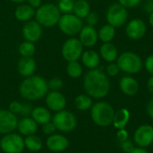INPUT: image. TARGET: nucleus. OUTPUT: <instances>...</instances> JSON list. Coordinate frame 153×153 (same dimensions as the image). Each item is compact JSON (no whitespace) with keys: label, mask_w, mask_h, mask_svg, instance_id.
<instances>
[{"label":"nucleus","mask_w":153,"mask_h":153,"mask_svg":"<svg viewBox=\"0 0 153 153\" xmlns=\"http://www.w3.org/2000/svg\"><path fill=\"white\" fill-rule=\"evenodd\" d=\"M82 86L86 94L94 99H103L110 91V82L108 75L98 68L91 69L85 74Z\"/></svg>","instance_id":"1"},{"label":"nucleus","mask_w":153,"mask_h":153,"mask_svg":"<svg viewBox=\"0 0 153 153\" xmlns=\"http://www.w3.org/2000/svg\"><path fill=\"white\" fill-rule=\"evenodd\" d=\"M48 92V82L39 75L26 77L19 86L20 95L27 100L34 101L46 97Z\"/></svg>","instance_id":"2"},{"label":"nucleus","mask_w":153,"mask_h":153,"mask_svg":"<svg viewBox=\"0 0 153 153\" xmlns=\"http://www.w3.org/2000/svg\"><path fill=\"white\" fill-rule=\"evenodd\" d=\"M115 110L113 107L105 101H99L92 105L91 108V117L95 125L100 127L109 126L114 118Z\"/></svg>","instance_id":"3"},{"label":"nucleus","mask_w":153,"mask_h":153,"mask_svg":"<svg viewBox=\"0 0 153 153\" xmlns=\"http://www.w3.org/2000/svg\"><path fill=\"white\" fill-rule=\"evenodd\" d=\"M61 13L54 4H41L35 12L36 21L42 27H53L58 23Z\"/></svg>","instance_id":"4"},{"label":"nucleus","mask_w":153,"mask_h":153,"mask_svg":"<svg viewBox=\"0 0 153 153\" xmlns=\"http://www.w3.org/2000/svg\"><path fill=\"white\" fill-rule=\"evenodd\" d=\"M117 65L120 71L128 74H138L143 66V63L140 56L131 51L124 52L118 56Z\"/></svg>","instance_id":"5"},{"label":"nucleus","mask_w":153,"mask_h":153,"mask_svg":"<svg viewBox=\"0 0 153 153\" xmlns=\"http://www.w3.org/2000/svg\"><path fill=\"white\" fill-rule=\"evenodd\" d=\"M51 121L56 126L57 131L63 133L72 132L77 126V118L75 115L65 109L56 112V114L52 117Z\"/></svg>","instance_id":"6"},{"label":"nucleus","mask_w":153,"mask_h":153,"mask_svg":"<svg viewBox=\"0 0 153 153\" xmlns=\"http://www.w3.org/2000/svg\"><path fill=\"white\" fill-rule=\"evenodd\" d=\"M0 149L4 153H22L25 149L24 138L13 132L4 134L0 140Z\"/></svg>","instance_id":"7"},{"label":"nucleus","mask_w":153,"mask_h":153,"mask_svg":"<svg viewBox=\"0 0 153 153\" xmlns=\"http://www.w3.org/2000/svg\"><path fill=\"white\" fill-rule=\"evenodd\" d=\"M57 24L60 30L68 36L78 34L83 27L82 19L73 13H65L61 15Z\"/></svg>","instance_id":"8"},{"label":"nucleus","mask_w":153,"mask_h":153,"mask_svg":"<svg viewBox=\"0 0 153 153\" xmlns=\"http://www.w3.org/2000/svg\"><path fill=\"white\" fill-rule=\"evenodd\" d=\"M62 56L67 62L78 61L83 53V46L79 39L70 38L62 46Z\"/></svg>","instance_id":"9"},{"label":"nucleus","mask_w":153,"mask_h":153,"mask_svg":"<svg viewBox=\"0 0 153 153\" xmlns=\"http://www.w3.org/2000/svg\"><path fill=\"white\" fill-rule=\"evenodd\" d=\"M106 16L108 24L117 28L123 26L127 21L128 12L127 9L122 4L119 3H115L108 7Z\"/></svg>","instance_id":"10"},{"label":"nucleus","mask_w":153,"mask_h":153,"mask_svg":"<svg viewBox=\"0 0 153 153\" xmlns=\"http://www.w3.org/2000/svg\"><path fill=\"white\" fill-rule=\"evenodd\" d=\"M134 141L138 147L146 148L153 143V126L151 125L140 126L134 132Z\"/></svg>","instance_id":"11"},{"label":"nucleus","mask_w":153,"mask_h":153,"mask_svg":"<svg viewBox=\"0 0 153 153\" xmlns=\"http://www.w3.org/2000/svg\"><path fill=\"white\" fill-rule=\"evenodd\" d=\"M18 118L7 109H0V134H6L16 130Z\"/></svg>","instance_id":"12"},{"label":"nucleus","mask_w":153,"mask_h":153,"mask_svg":"<svg viewBox=\"0 0 153 153\" xmlns=\"http://www.w3.org/2000/svg\"><path fill=\"white\" fill-rule=\"evenodd\" d=\"M147 32V26L144 21L142 19H133L131 20L126 27V36L133 39L138 40L143 39Z\"/></svg>","instance_id":"13"},{"label":"nucleus","mask_w":153,"mask_h":153,"mask_svg":"<svg viewBox=\"0 0 153 153\" xmlns=\"http://www.w3.org/2000/svg\"><path fill=\"white\" fill-rule=\"evenodd\" d=\"M46 104L50 111L56 113L65 108L66 99L59 91H51L46 95Z\"/></svg>","instance_id":"14"},{"label":"nucleus","mask_w":153,"mask_h":153,"mask_svg":"<svg viewBox=\"0 0 153 153\" xmlns=\"http://www.w3.org/2000/svg\"><path fill=\"white\" fill-rule=\"evenodd\" d=\"M46 146L52 152H62L68 148L69 141L64 134H54L48 136Z\"/></svg>","instance_id":"15"},{"label":"nucleus","mask_w":153,"mask_h":153,"mask_svg":"<svg viewBox=\"0 0 153 153\" xmlns=\"http://www.w3.org/2000/svg\"><path fill=\"white\" fill-rule=\"evenodd\" d=\"M22 36L30 42H37L42 36V26L37 21H29L22 27Z\"/></svg>","instance_id":"16"},{"label":"nucleus","mask_w":153,"mask_h":153,"mask_svg":"<svg viewBox=\"0 0 153 153\" xmlns=\"http://www.w3.org/2000/svg\"><path fill=\"white\" fill-rule=\"evenodd\" d=\"M79 39L83 47L91 48L97 43L99 39L98 32L93 26L86 25L82 27L79 32Z\"/></svg>","instance_id":"17"},{"label":"nucleus","mask_w":153,"mask_h":153,"mask_svg":"<svg viewBox=\"0 0 153 153\" xmlns=\"http://www.w3.org/2000/svg\"><path fill=\"white\" fill-rule=\"evenodd\" d=\"M121 91L127 96H134L140 90V85L137 80L132 76H124L119 82Z\"/></svg>","instance_id":"18"},{"label":"nucleus","mask_w":153,"mask_h":153,"mask_svg":"<svg viewBox=\"0 0 153 153\" xmlns=\"http://www.w3.org/2000/svg\"><path fill=\"white\" fill-rule=\"evenodd\" d=\"M36 70V62L32 57L22 56L17 64V71L22 77H30L33 75Z\"/></svg>","instance_id":"19"},{"label":"nucleus","mask_w":153,"mask_h":153,"mask_svg":"<svg viewBox=\"0 0 153 153\" xmlns=\"http://www.w3.org/2000/svg\"><path fill=\"white\" fill-rule=\"evenodd\" d=\"M38 126L39 125L31 117H24L23 118L18 120L16 129L18 130L20 134L28 136V135L35 134L36 132L38 131Z\"/></svg>","instance_id":"20"},{"label":"nucleus","mask_w":153,"mask_h":153,"mask_svg":"<svg viewBox=\"0 0 153 153\" xmlns=\"http://www.w3.org/2000/svg\"><path fill=\"white\" fill-rule=\"evenodd\" d=\"M30 117L38 125H41V126L52 120V115L50 110L44 107H36L32 108L30 113Z\"/></svg>","instance_id":"21"},{"label":"nucleus","mask_w":153,"mask_h":153,"mask_svg":"<svg viewBox=\"0 0 153 153\" xmlns=\"http://www.w3.org/2000/svg\"><path fill=\"white\" fill-rule=\"evenodd\" d=\"M100 56L108 63L115 62L118 57V50L111 42L103 43L100 48Z\"/></svg>","instance_id":"22"},{"label":"nucleus","mask_w":153,"mask_h":153,"mask_svg":"<svg viewBox=\"0 0 153 153\" xmlns=\"http://www.w3.org/2000/svg\"><path fill=\"white\" fill-rule=\"evenodd\" d=\"M82 58V65L91 69H96L98 68L100 62V55L92 49H88L86 51H84L81 56Z\"/></svg>","instance_id":"23"},{"label":"nucleus","mask_w":153,"mask_h":153,"mask_svg":"<svg viewBox=\"0 0 153 153\" xmlns=\"http://www.w3.org/2000/svg\"><path fill=\"white\" fill-rule=\"evenodd\" d=\"M131 115L127 108H120L117 111H115L114 118L112 125L117 129H123L126 128V125L130 120Z\"/></svg>","instance_id":"24"},{"label":"nucleus","mask_w":153,"mask_h":153,"mask_svg":"<svg viewBox=\"0 0 153 153\" xmlns=\"http://www.w3.org/2000/svg\"><path fill=\"white\" fill-rule=\"evenodd\" d=\"M35 9L29 4H21L17 6L14 12L15 18L20 22H29L35 16Z\"/></svg>","instance_id":"25"},{"label":"nucleus","mask_w":153,"mask_h":153,"mask_svg":"<svg viewBox=\"0 0 153 153\" xmlns=\"http://www.w3.org/2000/svg\"><path fill=\"white\" fill-rule=\"evenodd\" d=\"M24 145H25V149L29 150L30 152H38L43 147V141L39 136L36 134H31V135L25 136Z\"/></svg>","instance_id":"26"},{"label":"nucleus","mask_w":153,"mask_h":153,"mask_svg":"<svg viewBox=\"0 0 153 153\" xmlns=\"http://www.w3.org/2000/svg\"><path fill=\"white\" fill-rule=\"evenodd\" d=\"M8 110H10L12 113H13L15 115L20 114L24 117H27L28 115H30L32 108L29 104L22 103L18 100H13L9 104Z\"/></svg>","instance_id":"27"},{"label":"nucleus","mask_w":153,"mask_h":153,"mask_svg":"<svg viewBox=\"0 0 153 153\" xmlns=\"http://www.w3.org/2000/svg\"><path fill=\"white\" fill-rule=\"evenodd\" d=\"M98 36H99V39L103 43L111 42L116 36V29L115 27H113L112 25L108 23L105 24L100 29L98 32Z\"/></svg>","instance_id":"28"},{"label":"nucleus","mask_w":153,"mask_h":153,"mask_svg":"<svg viewBox=\"0 0 153 153\" xmlns=\"http://www.w3.org/2000/svg\"><path fill=\"white\" fill-rule=\"evenodd\" d=\"M90 12H91V6L86 0H77L74 2L73 13L79 18L85 19L86 16L90 13Z\"/></svg>","instance_id":"29"},{"label":"nucleus","mask_w":153,"mask_h":153,"mask_svg":"<svg viewBox=\"0 0 153 153\" xmlns=\"http://www.w3.org/2000/svg\"><path fill=\"white\" fill-rule=\"evenodd\" d=\"M92 99L87 94H80L74 99V106L80 111H86L91 108Z\"/></svg>","instance_id":"30"},{"label":"nucleus","mask_w":153,"mask_h":153,"mask_svg":"<svg viewBox=\"0 0 153 153\" xmlns=\"http://www.w3.org/2000/svg\"><path fill=\"white\" fill-rule=\"evenodd\" d=\"M82 66L78 61H72L68 62V65L66 66V73L69 77L77 79L82 76Z\"/></svg>","instance_id":"31"},{"label":"nucleus","mask_w":153,"mask_h":153,"mask_svg":"<svg viewBox=\"0 0 153 153\" xmlns=\"http://www.w3.org/2000/svg\"><path fill=\"white\" fill-rule=\"evenodd\" d=\"M19 53L23 57H32V56L35 54L36 47L33 42L30 41H24L19 46Z\"/></svg>","instance_id":"32"},{"label":"nucleus","mask_w":153,"mask_h":153,"mask_svg":"<svg viewBox=\"0 0 153 153\" xmlns=\"http://www.w3.org/2000/svg\"><path fill=\"white\" fill-rule=\"evenodd\" d=\"M74 0H59L57 3V7L60 13H72L74 11Z\"/></svg>","instance_id":"33"},{"label":"nucleus","mask_w":153,"mask_h":153,"mask_svg":"<svg viewBox=\"0 0 153 153\" xmlns=\"http://www.w3.org/2000/svg\"><path fill=\"white\" fill-rule=\"evenodd\" d=\"M64 85V82L60 78H52L48 82V90L50 91H59L62 89Z\"/></svg>","instance_id":"34"},{"label":"nucleus","mask_w":153,"mask_h":153,"mask_svg":"<svg viewBox=\"0 0 153 153\" xmlns=\"http://www.w3.org/2000/svg\"><path fill=\"white\" fill-rule=\"evenodd\" d=\"M41 131H42V133H43L44 134L49 136V135H51V134H56V132L57 131V129H56V126L53 124V122L50 121V122H48V123L42 125Z\"/></svg>","instance_id":"35"},{"label":"nucleus","mask_w":153,"mask_h":153,"mask_svg":"<svg viewBox=\"0 0 153 153\" xmlns=\"http://www.w3.org/2000/svg\"><path fill=\"white\" fill-rule=\"evenodd\" d=\"M106 72H107V74L111 76V77H115L117 76L119 72H120V69L118 67V65H117V63H109V65L107 66L106 68Z\"/></svg>","instance_id":"36"},{"label":"nucleus","mask_w":153,"mask_h":153,"mask_svg":"<svg viewBox=\"0 0 153 153\" xmlns=\"http://www.w3.org/2000/svg\"><path fill=\"white\" fill-rule=\"evenodd\" d=\"M86 22H87V25H90V26H95L97 23H98V21H99V16H98V13L96 12H90V13L86 16Z\"/></svg>","instance_id":"37"},{"label":"nucleus","mask_w":153,"mask_h":153,"mask_svg":"<svg viewBox=\"0 0 153 153\" xmlns=\"http://www.w3.org/2000/svg\"><path fill=\"white\" fill-rule=\"evenodd\" d=\"M141 1L142 0H118V3L127 9L136 7L141 3Z\"/></svg>","instance_id":"38"},{"label":"nucleus","mask_w":153,"mask_h":153,"mask_svg":"<svg viewBox=\"0 0 153 153\" xmlns=\"http://www.w3.org/2000/svg\"><path fill=\"white\" fill-rule=\"evenodd\" d=\"M120 146H121V149L123 150V152L126 153H130L134 149V143L131 141H129V140L122 142L120 143Z\"/></svg>","instance_id":"39"},{"label":"nucleus","mask_w":153,"mask_h":153,"mask_svg":"<svg viewBox=\"0 0 153 153\" xmlns=\"http://www.w3.org/2000/svg\"><path fill=\"white\" fill-rule=\"evenodd\" d=\"M143 65H144V67L147 70V72L150 74L153 75V55H150L146 58V60H145Z\"/></svg>","instance_id":"40"},{"label":"nucleus","mask_w":153,"mask_h":153,"mask_svg":"<svg viewBox=\"0 0 153 153\" xmlns=\"http://www.w3.org/2000/svg\"><path fill=\"white\" fill-rule=\"evenodd\" d=\"M117 140H118L120 143L128 140V132H127L125 128H123V129H118V132H117Z\"/></svg>","instance_id":"41"},{"label":"nucleus","mask_w":153,"mask_h":153,"mask_svg":"<svg viewBox=\"0 0 153 153\" xmlns=\"http://www.w3.org/2000/svg\"><path fill=\"white\" fill-rule=\"evenodd\" d=\"M28 4L34 9H38L41 5V0H27Z\"/></svg>","instance_id":"42"},{"label":"nucleus","mask_w":153,"mask_h":153,"mask_svg":"<svg viewBox=\"0 0 153 153\" xmlns=\"http://www.w3.org/2000/svg\"><path fill=\"white\" fill-rule=\"evenodd\" d=\"M147 114L153 120V98L150 100V102L147 105Z\"/></svg>","instance_id":"43"},{"label":"nucleus","mask_w":153,"mask_h":153,"mask_svg":"<svg viewBox=\"0 0 153 153\" xmlns=\"http://www.w3.org/2000/svg\"><path fill=\"white\" fill-rule=\"evenodd\" d=\"M144 10L145 12L151 13L153 12V0H148L147 3L144 5Z\"/></svg>","instance_id":"44"},{"label":"nucleus","mask_w":153,"mask_h":153,"mask_svg":"<svg viewBox=\"0 0 153 153\" xmlns=\"http://www.w3.org/2000/svg\"><path fill=\"white\" fill-rule=\"evenodd\" d=\"M147 88L150 93L153 95V75H152L147 81Z\"/></svg>","instance_id":"45"},{"label":"nucleus","mask_w":153,"mask_h":153,"mask_svg":"<svg viewBox=\"0 0 153 153\" xmlns=\"http://www.w3.org/2000/svg\"><path fill=\"white\" fill-rule=\"evenodd\" d=\"M130 153H150L147 150H145V148H141V147H137L134 148Z\"/></svg>","instance_id":"46"},{"label":"nucleus","mask_w":153,"mask_h":153,"mask_svg":"<svg viewBox=\"0 0 153 153\" xmlns=\"http://www.w3.org/2000/svg\"><path fill=\"white\" fill-rule=\"evenodd\" d=\"M149 22H150V24L153 27V12L150 13V16H149Z\"/></svg>","instance_id":"47"},{"label":"nucleus","mask_w":153,"mask_h":153,"mask_svg":"<svg viewBox=\"0 0 153 153\" xmlns=\"http://www.w3.org/2000/svg\"><path fill=\"white\" fill-rule=\"evenodd\" d=\"M10 1L14 2V3H23V2H25L27 0H10Z\"/></svg>","instance_id":"48"}]
</instances>
